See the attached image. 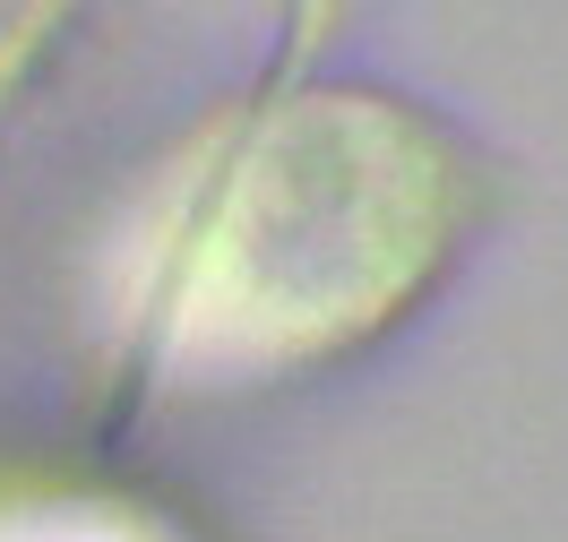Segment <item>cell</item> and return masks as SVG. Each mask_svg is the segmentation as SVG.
I'll use <instances>...</instances> for the list:
<instances>
[{
  "instance_id": "cell-1",
  "label": "cell",
  "mask_w": 568,
  "mask_h": 542,
  "mask_svg": "<svg viewBox=\"0 0 568 542\" xmlns=\"http://www.w3.org/2000/svg\"><path fill=\"white\" fill-rule=\"evenodd\" d=\"M0 542H130V534L87 525V517H52V525H18V534H0Z\"/></svg>"
}]
</instances>
